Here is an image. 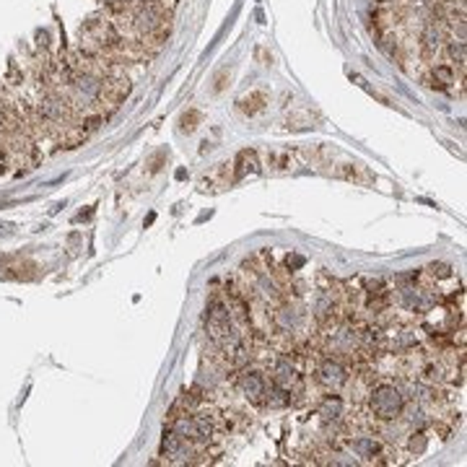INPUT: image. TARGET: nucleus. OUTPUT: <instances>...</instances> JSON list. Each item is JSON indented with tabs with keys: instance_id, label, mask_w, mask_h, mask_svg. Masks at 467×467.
I'll use <instances>...</instances> for the list:
<instances>
[{
	"instance_id": "f257e3e1",
	"label": "nucleus",
	"mask_w": 467,
	"mask_h": 467,
	"mask_svg": "<svg viewBox=\"0 0 467 467\" xmlns=\"http://www.w3.org/2000/svg\"><path fill=\"white\" fill-rule=\"evenodd\" d=\"M363 400H366V415H372L374 421H382V423H392L403 415L405 405H408L403 379L372 384V390L366 392Z\"/></svg>"
},
{
	"instance_id": "f03ea898",
	"label": "nucleus",
	"mask_w": 467,
	"mask_h": 467,
	"mask_svg": "<svg viewBox=\"0 0 467 467\" xmlns=\"http://www.w3.org/2000/svg\"><path fill=\"white\" fill-rule=\"evenodd\" d=\"M350 369L345 366V361H340V359H332V356H325L322 361L314 366V379L322 390H327V392H340L343 387H348L350 382Z\"/></svg>"
},
{
	"instance_id": "7ed1b4c3",
	"label": "nucleus",
	"mask_w": 467,
	"mask_h": 467,
	"mask_svg": "<svg viewBox=\"0 0 467 467\" xmlns=\"http://www.w3.org/2000/svg\"><path fill=\"white\" fill-rule=\"evenodd\" d=\"M348 446L353 455L361 457L359 462H377V465H382L384 462L382 457H390V446H387V441H382L379 436H372V434L350 436Z\"/></svg>"
},
{
	"instance_id": "20e7f679",
	"label": "nucleus",
	"mask_w": 467,
	"mask_h": 467,
	"mask_svg": "<svg viewBox=\"0 0 467 467\" xmlns=\"http://www.w3.org/2000/svg\"><path fill=\"white\" fill-rule=\"evenodd\" d=\"M265 387H267V377L260 369H242L236 377V390L245 397L247 403L252 405H263L265 397Z\"/></svg>"
},
{
	"instance_id": "39448f33",
	"label": "nucleus",
	"mask_w": 467,
	"mask_h": 467,
	"mask_svg": "<svg viewBox=\"0 0 467 467\" xmlns=\"http://www.w3.org/2000/svg\"><path fill=\"white\" fill-rule=\"evenodd\" d=\"M317 415L322 418V423L327 426V428H338V426L345 423V403L340 400L338 394H325L322 400H319V408H317Z\"/></svg>"
},
{
	"instance_id": "423d86ee",
	"label": "nucleus",
	"mask_w": 467,
	"mask_h": 467,
	"mask_svg": "<svg viewBox=\"0 0 467 467\" xmlns=\"http://www.w3.org/2000/svg\"><path fill=\"white\" fill-rule=\"evenodd\" d=\"M459 73H465V70H459ZM426 86L428 88H439V91H446V88H452V84H457V68L449 63H441V65H434L428 73H426Z\"/></svg>"
},
{
	"instance_id": "0eeeda50",
	"label": "nucleus",
	"mask_w": 467,
	"mask_h": 467,
	"mask_svg": "<svg viewBox=\"0 0 467 467\" xmlns=\"http://www.w3.org/2000/svg\"><path fill=\"white\" fill-rule=\"evenodd\" d=\"M236 161H239V164H245L242 169L236 171V180H242L247 171H252V174H255V171H260V164H257V153H255V151H242Z\"/></svg>"
},
{
	"instance_id": "6e6552de",
	"label": "nucleus",
	"mask_w": 467,
	"mask_h": 467,
	"mask_svg": "<svg viewBox=\"0 0 467 467\" xmlns=\"http://www.w3.org/2000/svg\"><path fill=\"white\" fill-rule=\"evenodd\" d=\"M265 102H267L265 94H252V96H245V99L239 102V106H242V112H247V115H255L260 109H265Z\"/></svg>"
},
{
	"instance_id": "1a4fd4ad",
	"label": "nucleus",
	"mask_w": 467,
	"mask_h": 467,
	"mask_svg": "<svg viewBox=\"0 0 467 467\" xmlns=\"http://www.w3.org/2000/svg\"><path fill=\"white\" fill-rule=\"evenodd\" d=\"M198 120H200V115H198V112L192 109L190 115H184V117H182V130H187V133H192V130L198 128V125H195Z\"/></svg>"
},
{
	"instance_id": "9d476101",
	"label": "nucleus",
	"mask_w": 467,
	"mask_h": 467,
	"mask_svg": "<svg viewBox=\"0 0 467 467\" xmlns=\"http://www.w3.org/2000/svg\"><path fill=\"white\" fill-rule=\"evenodd\" d=\"M286 263H288V267H301V265H304V257L294 255V257H288Z\"/></svg>"
},
{
	"instance_id": "9b49d317",
	"label": "nucleus",
	"mask_w": 467,
	"mask_h": 467,
	"mask_svg": "<svg viewBox=\"0 0 467 467\" xmlns=\"http://www.w3.org/2000/svg\"><path fill=\"white\" fill-rule=\"evenodd\" d=\"M382 3H387V0H382Z\"/></svg>"
}]
</instances>
